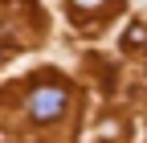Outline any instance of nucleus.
Listing matches in <instances>:
<instances>
[{
    "label": "nucleus",
    "instance_id": "obj_1",
    "mask_svg": "<svg viewBox=\"0 0 147 143\" xmlns=\"http://www.w3.org/2000/svg\"><path fill=\"white\" fill-rule=\"evenodd\" d=\"M65 106H69V90L65 86H37L33 98H29V115L37 123H53Z\"/></svg>",
    "mask_w": 147,
    "mask_h": 143
},
{
    "label": "nucleus",
    "instance_id": "obj_2",
    "mask_svg": "<svg viewBox=\"0 0 147 143\" xmlns=\"http://www.w3.org/2000/svg\"><path fill=\"white\" fill-rule=\"evenodd\" d=\"M123 49H147V29L143 25H131V33L123 37Z\"/></svg>",
    "mask_w": 147,
    "mask_h": 143
},
{
    "label": "nucleus",
    "instance_id": "obj_3",
    "mask_svg": "<svg viewBox=\"0 0 147 143\" xmlns=\"http://www.w3.org/2000/svg\"><path fill=\"white\" fill-rule=\"evenodd\" d=\"M98 4H102V0H74V8H78V12H82V8H98Z\"/></svg>",
    "mask_w": 147,
    "mask_h": 143
}]
</instances>
